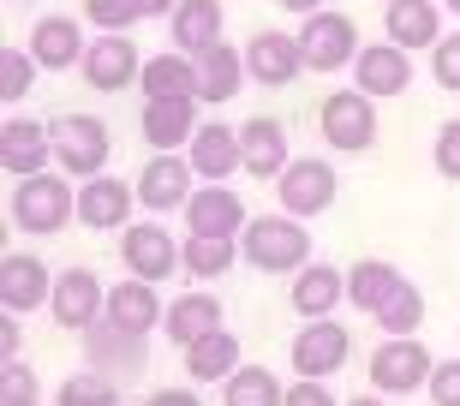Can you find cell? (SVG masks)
Returning a JSON list of instances; mask_svg holds the SVG:
<instances>
[{
	"instance_id": "obj_10",
	"label": "cell",
	"mask_w": 460,
	"mask_h": 406,
	"mask_svg": "<svg viewBox=\"0 0 460 406\" xmlns=\"http://www.w3.org/2000/svg\"><path fill=\"white\" fill-rule=\"evenodd\" d=\"M299 49H305V66L311 72H341V66H353L358 60V24L347 13H311L305 24H299Z\"/></svg>"
},
{
	"instance_id": "obj_6",
	"label": "cell",
	"mask_w": 460,
	"mask_h": 406,
	"mask_svg": "<svg viewBox=\"0 0 460 406\" xmlns=\"http://www.w3.org/2000/svg\"><path fill=\"white\" fill-rule=\"evenodd\" d=\"M49 317L72 335H90L96 322L108 317V281L84 263H72V269L54 275V299H49Z\"/></svg>"
},
{
	"instance_id": "obj_1",
	"label": "cell",
	"mask_w": 460,
	"mask_h": 406,
	"mask_svg": "<svg viewBox=\"0 0 460 406\" xmlns=\"http://www.w3.org/2000/svg\"><path fill=\"white\" fill-rule=\"evenodd\" d=\"M6 216H13L18 234L31 239H54L78 221V186L72 173H31V180H13V198H6Z\"/></svg>"
},
{
	"instance_id": "obj_12",
	"label": "cell",
	"mask_w": 460,
	"mask_h": 406,
	"mask_svg": "<svg viewBox=\"0 0 460 406\" xmlns=\"http://www.w3.org/2000/svg\"><path fill=\"white\" fill-rule=\"evenodd\" d=\"M137 209V186L114 180V173H96V180H78V227L84 234H126Z\"/></svg>"
},
{
	"instance_id": "obj_5",
	"label": "cell",
	"mask_w": 460,
	"mask_h": 406,
	"mask_svg": "<svg viewBox=\"0 0 460 406\" xmlns=\"http://www.w3.org/2000/svg\"><path fill=\"white\" fill-rule=\"evenodd\" d=\"M317 132L341 155H365L376 144V102L365 90H329L317 108Z\"/></svg>"
},
{
	"instance_id": "obj_24",
	"label": "cell",
	"mask_w": 460,
	"mask_h": 406,
	"mask_svg": "<svg viewBox=\"0 0 460 406\" xmlns=\"http://www.w3.org/2000/svg\"><path fill=\"white\" fill-rule=\"evenodd\" d=\"M383 31H389L394 49H437L443 42V18H437V0H389L383 6Z\"/></svg>"
},
{
	"instance_id": "obj_2",
	"label": "cell",
	"mask_w": 460,
	"mask_h": 406,
	"mask_svg": "<svg viewBox=\"0 0 460 406\" xmlns=\"http://www.w3.org/2000/svg\"><path fill=\"white\" fill-rule=\"evenodd\" d=\"M239 257L263 275H299L311 263V234L305 221L288 216V209H275V216H252L245 221V234H239Z\"/></svg>"
},
{
	"instance_id": "obj_36",
	"label": "cell",
	"mask_w": 460,
	"mask_h": 406,
	"mask_svg": "<svg viewBox=\"0 0 460 406\" xmlns=\"http://www.w3.org/2000/svg\"><path fill=\"white\" fill-rule=\"evenodd\" d=\"M54 406H119V383L102 371H78L60 383V394H54Z\"/></svg>"
},
{
	"instance_id": "obj_4",
	"label": "cell",
	"mask_w": 460,
	"mask_h": 406,
	"mask_svg": "<svg viewBox=\"0 0 460 406\" xmlns=\"http://www.w3.org/2000/svg\"><path fill=\"white\" fill-rule=\"evenodd\" d=\"M365 371H371V389L394 401V394H419V389H425L430 371H437V358L425 353V340H419V335H383Z\"/></svg>"
},
{
	"instance_id": "obj_30",
	"label": "cell",
	"mask_w": 460,
	"mask_h": 406,
	"mask_svg": "<svg viewBox=\"0 0 460 406\" xmlns=\"http://www.w3.org/2000/svg\"><path fill=\"white\" fill-rule=\"evenodd\" d=\"M191 108H198V96L144 102V144H150V150H180V144H191V132H198Z\"/></svg>"
},
{
	"instance_id": "obj_18",
	"label": "cell",
	"mask_w": 460,
	"mask_h": 406,
	"mask_svg": "<svg viewBox=\"0 0 460 406\" xmlns=\"http://www.w3.org/2000/svg\"><path fill=\"white\" fill-rule=\"evenodd\" d=\"M54 162V132L42 126V119H6L0 126V168L13 173V180H31V173H42Z\"/></svg>"
},
{
	"instance_id": "obj_27",
	"label": "cell",
	"mask_w": 460,
	"mask_h": 406,
	"mask_svg": "<svg viewBox=\"0 0 460 406\" xmlns=\"http://www.w3.org/2000/svg\"><path fill=\"white\" fill-rule=\"evenodd\" d=\"M168 36L180 54H204L222 42V0H180L168 18Z\"/></svg>"
},
{
	"instance_id": "obj_39",
	"label": "cell",
	"mask_w": 460,
	"mask_h": 406,
	"mask_svg": "<svg viewBox=\"0 0 460 406\" xmlns=\"http://www.w3.org/2000/svg\"><path fill=\"white\" fill-rule=\"evenodd\" d=\"M430 162L443 180H460V119H443L437 137H430Z\"/></svg>"
},
{
	"instance_id": "obj_42",
	"label": "cell",
	"mask_w": 460,
	"mask_h": 406,
	"mask_svg": "<svg viewBox=\"0 0 460 406\" xmlns=\"http://www.w3.org/2000/svg\"><path fill=\"white\" fill-rule=\"evenodd\" d=\"M425 389H430V406H460V358H437Z\"/></svg>"
},
{
	"instance_id": "obj_46",
	"label": "cell",
	"mask_w": 460,
	"mask_h": 406,
	"mask_svg": "<svg viewBox=\"0 0 460 406\" xmlns=\"http://www.w3.org/2000/svg\"><path fill=\"white\" fill-rule=\"evenodd\" d=\"M275 6H288V13H299V18H311V13H323V0H275Z\"/></svg>"
},
{
	"instance_id": "obj_41",
	"label": "cell",
	"mask_w": 460,
	"mask_h": 406,
	"mask_svg": "<svg viewBox=\"0 0 460 406\" xmlns=\"http://www.w3.org/2000/svg\"><path fill=\"white\" fill-rule=\"evenodd\" d=\"M430 78H437L443 90H460V31L430 49Z\"/></svg>"
},
{
	"instance_id": "obj_45",
	"label": "cell",
	"mask_w": 460,
	"mask_h": 406,
	"mask_svg": "<svg viewBox=\"0 0 460 406\" xmlns=\"http://www.w3.org/2000/svg\"><path fill=\"white\" fill-rule=\"evenodd\" d=\"M18 347H24V335H18V311H6V317H0V353L18 358Z\"/></svg>"
},
{
	"instance_id": "obj_8",
	"label": "cell",
	"mask_w": 460,
	"mask_h": 406,
	"mask_svg": "<svg viewBox=\"0 0 460 406\" xmlns=\"http://www.w3.org/2000/svg\"><path fill=\"white\" fill-rule=\"evenodd\" d=\"M335 191H341V180H335V168H329L323 155H293L288 168H281V180H275L281 209H288V216H299V221L335 209Z\"/></svg>"
},
{
	"instance_id": "obj_44",
	"label": "cell",
	"mask_w": 460,
	"mask_h": 406,
	"mask_svg": "<svg viewBox=\"0 0 460 406\" xmlns=\"http://www.w3.org/2000/svg\"><path fill=\"white\" fill-rule=\"evenodd\" d=\"M144 406H204V394L198 389H155Z\"/></svg>"
},
{
	"instance_id": "obj_19",
	"label": "cell",
	"mask_w": 460,
	"mask_h": 406,
	"mask_svg": "<svg viewBox=\"0 0 460 406\" xmlns=\"http://www.w3.org/2000/svg\"><path fill=\"white\" fill-rule=\"evenodd\" d=\"M84 24L66 13H49V18H36L31 24V54H36V66L42 72H72V66H84Z\"/></svg>"
},
{
	"instance_id": "obj_16",
	"label": "cell",
	"mask_w": 460,
	"mask_h": 406,
	"mask_svg": "<svg viewBox=\"0 0 460 406\" xmlns=\"http://www.w3.org/2000/svg\"><path fill=\"white\" fill-rule=\"evenodd\" d=\"M84 358H90V371H102V376H137L144 365H150V347H144V335H132V329H119V322H96L84 335Z\"/></svg>"
},
{
	"instance_id": "obj_13",
	"label": "cell",
	"mask_w": 460,
	"mask_h": 406,
	"mask_svg": "<svg viewBox=\"0 0 460 406\" xmlns=\"http://www.w3.org/2000/svg\"><path fill=\"white\" fill-rule=\"evenodd\" d=\"M347 358H353V335H347L335 317H317L293 335V376H323L329 383Z\"/></svg>"
},
{
	"instance_id": "obj_7",
	"label": "cell",
	"mask_w": 460,
	"mask_h": 406,
	"mask_svg": "<svg viewBox=\"0 0 460 406\" xmlns=\"http://www.w3.org/2000/svg\"><path fill=\"white\" fill-rule=\"evenodd\" d=\"M119 263H126V275L162 287L173 269H186V245H180L162 221H132V227L119 234Z\"/></svg>"
},
{
	"instance_id": "obj_25",
	"label": "cell",
	"mask_w": 460,
	"mask_h": 406,
	"mask_svg": "<svg viewBox=\"0 0 460 406\" xmlns=\"http://www.w3.org/2000/svg\"><path fill=\"white\" fill-rule=\"evenodd\" d=\"M186 155H191V168H198V180H227L234 168H245L239 132H234V126H222V119H204V126L191 132Z\"/></svg>"
},
{
	"instance_id": "obj_35",
	"label": "cell",
	"mask_w": 460,
	"mask_h": 406,
	"mask_svg": "<svg viewBox=\"0 0 460 406\" xmlns=\"http://www.w3.org/2000/svg\"><path fill=\"white\" fill-rule=\"evenodd\" d=\"M371 317H376V335H419V322H425V293L412 287V281H401Z\"/></svg>"
},
{
	"instance_id": "obj_11",
	"label": "cell",
	"mask_w": 460,
	"mask_h": 406,
	"mask_svg": "<svg viewBox=\"0 0 460 406\" xmlns=\"http://www.w3.org/2000/svg\"><path fill=\"white\" fill-rule=\"evenodd\" d=\"M191 180H198V168H191V155L180 150H155L144 168H137V203L144 209H155V216H168V209H186L191 203Z\"/></svg>"
},
{
	"instance_id": "obj_20",
	"label": "cell",
	"mask_w": 460,
	"mask_h": 406,
	"mask_svg": "<svg viewBox=\"0 0 460 406\" xmlns=\"http://www.w3.org/2000/svg\"><path fill=\"white\" fill-rule=\"evenodd\" d=\"M245 203H239V191H227V180H204V186L191 191L186 203V227L191 234H245Z\"/></svg>"
},
{
	"instance_id": "obj_21",
	"label": "cell",
	"mask_w": 460,
	"mask_h": 406,
	"mask_svg": "<svg viewBox=\"0 0 460 406\" xmlns=\"http://www.w3.org/2000/svg\"><path fill=\"white\" fill-rule=\"evenodd\" d=\"M347 299V269H335V263H305V269L293 275V287H288V304H293V317H335V304Z\"/></svg>"
},
{
	"instance_id": "obj_40",
	"label": "cell",
	"mask_w": 460,
	"mask_h": 406,
	"mask_svg": "<svg viewBox=\"0 0 460 406\" xmlns=\"http://www.w3.org/2000/svg\"><path fill=\"white\" fill-rule=\"evenodd\" d=\"M36 54L31 49H6V102H24L31 96V84H36Z\"/></svg>"
},
{
	"instance_id": "obj_48",
	"label": "cell",
	"mask_w": 460,
	"mask_h": 406,
	"mask_svg": "<svg viewBox=\"0 0 460 406\" xmlns=\"http://www.w3.org/2000/svg\"><path fill=\"white\" fill-rule=\"evenodd\" d=\"M347 406H389V394H376V389H371V394H358V401H347Z\"/></svg>"
},
{
	"instance_id": "obj_14",
	"label": "cell",
	"mask_w": 460,
	"mask_h": 406,
	"mask_svg": "<svg viewBox=\"0 0 460 406\" xmlns=\"http://www.w3.org/2000/svg\"><path fill=\"white\" fill-rule=\"evenodd\" d=\"M353 90H365V96H407L412 90V54L394 49V42H365L353 60Z\"/></svg>"
},
{
	"instance_id": "obj_17",
	"label": "cell",
	"mask_w": 460,
	"mask_h": 406,
	"mask_svg": "<svg viewBox=\"0 0 460 406\" xmlns=\"http://www.w3.org/2000/svg\"><path fill=\"white\" fill-rule=\"evenodd\" d=\"M54 299V275H49V263L36 252H6L0 257V304L6 311H42V304Z\"/></svg>"
},
{
	"instance_id": "obj_31",
	"label": "cell",
	"mask_w": 460,
	"mask_h": 406,
	"mask_svg": "<svg viewBox=\"0 0 460 406\" xmlns=\"http://www.w3.org/2000/svg\"><path fill=\"white\" fill-rule=\"evenodd\" d=\"M180 358H186V383H227L239 371V335L216 329V335L180 347Z\"/></svg>"
},
{
	"instance_id": "obj_28",
	"label": "cell",
	"mask_w": 460,
	"mask_h": 406,
	"mask_svg": "<svg viewBox=\"0 0 460 406\" xmlns=\"http://www.w3.org/2000/svg\"><path fill=\"white\" fill-rule=\"evenodd\" d=\"M137 84H144V102H173V96H198V60L180 49L168 54H150L144 72H137Z\"/></svg>"
},
{
	"instance_id": "obj_9",
	"label": "cell",
	"mask_w": 460,
	"mask_h": 406,
	"mask_svg": "<svg viewBox=\"0 0 460 406\" xmlns=\"http://www.w3.org/2000/svg\"><path fill=\"white\" fill-rule=\"evenodd\" d=\"M84 84L96 90V96H119V90L137 84V72H144V60H137V42L132 31H96V42L84 49Z\"/></svg>"
},
{
	"instance_id": "obj_29",
	"label": "cell",
	"mask_w": 460,
	"mask_h": 406,
	"mask_svg": "<svg viewBox=\"0 0 460 406\" xmlns=\"http://www.w3.org/2000/svg\"><path fill=\"white\" fill-rule=\"evenodd\" d=\"M162 329H168L173 347H191V340L216 335V329H222V299H216V293H180V299L168 304Z\"/></svg>"
},
{
	"instance_id": "obj_22",
	"label": "cell",
	"mask_w": 460,
	"mask_h": 406,
	"mask_svg": "<svg viewBox=\"0 0 460 406\" xmlns=\"http://www.w3.org/2000/svg\"><path fill=\"white\" fill-rule=\"evenodd\" d=\"M162 317H168V304H162L155 281L126 275V281H114V287H108V322L132 329V335H150V329H162Z\"/></svg>"
},
{
	"instance_id": "obj_38",
	"label": "cell",
	"mask_w": 460,
	"mask_h": 406,
	"mask_svg": "<svg viewBox=\"0 0 460 406\" xmlns=\"http://www.w3.org/2000/svg\"><path fill=\"white\" fill-rule=\"evenodd\" d=\"M0 406H36V371L24 358H6V371H0Z\"/></svg>"
},
{
	"instance_id": "obj_34",
	"label": "cell",
	"mask_w": 460,
	"mask_h": 406,
	"mask_svg": "<svg viewBox=\"0 0 460 406\" xmlns=\"http://www.w3.org/2000/svg\"><path fill=\"white\" fill-rule=\"evenodd\" d=\"M234 257H239L234 234H191L186 239V275H198V281L227 275V269H234Z\"/></svg>"
},
{
	"instance_id": "obj_15",
	"label": "cell",
	"mask_w": 460,
	"mask_h": 406,
	"mask_svg": "<svg viewBox=\"0 0 460 406\" xmlns=\"http://www.w3.org/2000/svg\"><path fill=\"white\" fill-rule=\"evenodd\" d=\"M245 72H252L257 84H270V90H288L305 66V49H299V36L288 31H257L252 42H245Z\"/></svg>"
},
{
	"instance_id": "obj_43",
	"label": "cell",
	"mask_w": 460,
	"mask_h": 406,
	"mask_svg": "<svg viewBox=\"0 0 460 406\" xmlns=\"http://www.w3.org/2000/svg\"><path fill=\"white\" fill-rule=\"evenodd\" d=\"M288 406H335V394L323 376H299V383H288Z\"/></svg>"
},
{
	"instance_id": "obj_26",
	"label": "cell",
	"mask_w": 460,
	"mask_h": 406,
	"mask_svg": "<svg viewBox=\"0 0 460 406\" xmlns=\"http://www.w3.org/2000/svg\"><path fill=\"white\" fill-rule=\"evenodd\" d=\"M198 60V102H234L239 96V84L252 78L245 72V49H234V42H216V49H204V54H191Z\"/></svg>"
},
{
	"instance_id": "obj_33",
	"label": "cell",
	"mask_w": 460,
	"mask_h": 406,
	"mask_svg": "<svg viewBox=\"0 0 460 406\" xmlns=\"http://www.w3.org/2000/svg\"><path fill=\"white\" fill-rule=\"evenodd\" d=\"M222 406H288V383L270 365H239L222 383Z\"/></svg>"
},
{
	"instance_id": "obj_50",
	"label": "cell",
	"mask_w": 460,
	"mask_h": 406,
	"mask_svg": "<svg viewBox=\"0 0 460 406\" xmlns=\"http://www.w3.org/2000/svg\"><path fill=\"white\" fill-rule=\"evenodd\" d=\"M455 18H460V0H455Z\"/></svg>"
},
{
	"instance_id": "obj_23",
	"label": "cell",
	"mask_w": 460,
	"mask_h": 406,
	"mask_svg": "<svg viewBox=\"0 0 460 406\" xmlns=\"http://www.w3.org/2000/svg\"><path fill=\"white\" fill-rule=\"evenodd\" d=\"M239 150H245V173L252 180H281V168H288V126L270 114H257L239 126Z\"/></svg>"
},
{
	"instance_id": "obj_32",
	"label": "cell",
	"mask_w": 460,
	"mask_h": 406,
	"mask_svg": "<svg viewBox=\"0 0 460 406\" xmlns=\"http://www.w3.org/2000/svg\"><path fill=\"white\" fill-rule=\"evenodd\" d=\"M401 281H407V275L394 269V263H383V257H358L353 269H347V304H358V311L371 317V311L389 299Z\"/></svg>"
},
{
	"instance_id": "obj_3",
	"label": "cell",
	"mask_w": 460,
	"mask_h": 406,
	"mask_svg": "<svg viewBox=\"0 0 460 406\" xmlns=\"http://www.w3.org/2000/svg\"><path fill=\"white\" fill-rule=\"evenodd\" d=\"M54 132V168L72 173V180H96L108 173V155H114V132H108L96 114H60L49 119Z\"/></svg>"
},
{
	"instance_id": "obj_49",
	"label": "cell",
	"mask_w": 460,
	"mask_h": 406,
	"mask_svg": "<svg viewBox=\"0 0 460 406\" xmlns=\"http://www.w3.org/2000/svg\"><path fill=\"white\" fill-rule=\"evenodd\" d=\"M437 6H455V0H437Z\"/></svg>"
},
{
	"instance_id": "obj_47",
	"label": "cell",
	"mask_w": 460,
	"mask_h": 406,
	"mask_svg": "<svg viewBox=\"0 0 460 406\" xmlns=\"http://www.w3.org/2000/svg\"><path fill=\"white\" fill-rule=\"evenodd\" d=\"M173 6H180V0H144V13H150V18H173Z\"/></svg>"
},
{
	"instance_id": "obj_37",
	"label": "cell",
	"mask_w": 460,
	"mask_h": 406,
	"mask_svg": "<svg viewBox=\"0 0 460 406\" xmlns=\"http://www.w3.org/2000/svg\"><path fill=\"white\" fill-rule=\"evenodd\" d=\"M84 18L96 24V31H132L144 13V0H84Z\"/></svg>"
}]
</instances>
